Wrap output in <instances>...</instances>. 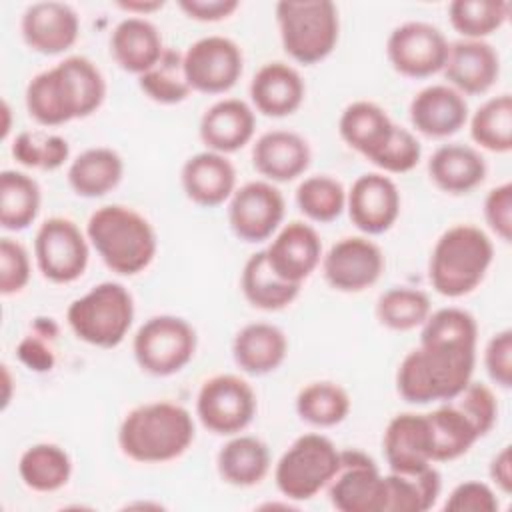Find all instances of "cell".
Segmentation results:
<instances>
[{"mask_svg": "<svg viewBox=\"0 0 512 512\" xmlns=\"http://www.w3.org/2000/svg\"><path fill=\"white\" fill-rule=\"evenodd\" d=\"M106 98V80L86 56H68L38 72L26 86L24 102L40 126H60L94 114Z\"/></svg>", "mask_w": 512, "mask_h": 512, "instance_id": "1", "label": "cell"}, {"mask_svg": "<svg viewBox=\"0 0 512 512\" xmlns=\"http://www.w3.org/2000/svg\"><path fill=\"white\" fill-rule=\"evenodd\" d=\"M476 342L420 338L396 372V390L410 404L448 402L472 380Z\"/></svg>", "mask_w": 512, "mask_h": 512, "instance_id": "2", "label": "cell"}, {"mask_svg": "<svg viewBox=\"0 0 512 512\" xmlns=\"http://www.w3.org/2000/svg\"><path fill=\"white\" fill-rule=\"evenodd\" d=\"M194 436L196 426L184 406L156 400L140 404L124 416L118 428V446L134 462L162 464L182 456Z\"/></svg>", "mask_w": 512, "mask_h": 512, "instance_id": "3", "label": "cell"}, {"mask_svg": "<svg viewBox=\"0 0 512 512\" xmlns=\"http://www.w3.org/2000/svg\"><path fill=\"white\" fill-rule=\"evenodd\" d=\"M86 236L100 260L122 276L146 270L158 250L152 224L140 212L122 204L96 208L86 222Z\"/></svg>", "mask_w": 512, "mask_h": 512, "instance_id": "4", "label": "cell"}, {"mask_svg": "<svg viewBox=\"0 0 512 512\" xmlns=\"http://www.w3.org/2000/svg\"><path fill=\"white\" fill-rule=\"evenodd\" d=\"M494 258L490 236L474 224H456L436 240L428 280L432 288L446 298H460L476 290Z\"/></svg>", "mask_w": 512, "mask_h": 512, "instance_id": "5", "label": "cell"}, {"mask_svg": "<svg viewBox=\"0 0 512 512\" xmlns=\"http://www.w3.org/2000/svg\"><path fill=\"white\" fill-rule=\"evenodd\" d=\"M276 22L286 54L304 64L324 60L338 42V8L330 0H282L276 4Z\"/></svg>", "mask_w": 512, "mask_h": 512, "instance_id": "6", "label": "cell"}, {"mask_svg": "<svg viewBox=\"0 0 512 512\" xmlns=\"http://www.w3.org/2000/svg\"><path fill=\"white\" fill-rule=\"evenodd\" d=\"M134 320V298L120 282H100L70 302L66 322L78 340L96 348H116Z\"/></svg>", "mask_w": 512, "mask_h": 512, "instance_id": "7", "label": "cell"}, {"mask_svg": "<svg viewBox=\"0 0 512 512\" xmlns=\"http://www.w3.org/2000/svg\"><path fill=\"white\" fill-rule=\"evenodd\" d=\"M340 466V450L324 434L298 436L278 458L274 482L288 500H310L330 484Z\"/></svg>", "mask_w": 512, "mask_h": 512, "instance_id": "8", "label": "cell"}, {"mask_svg": "<svg viewBox=\"0 0 512 512\" xmlns=\"http://www.w3.org/2000/svg\"><path fill=\"white\" fill-rule=\"evenodd\" d=\"M196 342V330L184 318L160 314L148 318L138 328L132 352L144 372L172 376L194 358Z\"/></svg>", "mask_w": 512, "mask_h": 512, "instance_id": "9", "label": "cell"}, {"mask_svg": "<svg viewBox=\"0 0 512 512\" xmlns=\"http://www.w3.org/2000/svg\"><path fill=\"white\" fill-rule=\"evenodd\" d=\"M256 414L252 386L236 374H216L202 382L196 396V416L202 426L220 436L242 432Z\"/></svg>", "mask_w": 512, "mask_h": 512, "instance_id": "10", "label": "cell"}, {"mask_svg": "<svg viewBox=\"0 0 512 512\" xmlns=\"http://www.w3.org/2000/svg\"><path fill=\"white\" fill-rule=\"evenodd\" d=\"M88 236L64 216L44 220L34 236V258L42 276L56 284L78 280L88 266Z\"/></svg>", "mask_w": 512, "mask_h": 512, "instance_id": "11", "label": "cell"}, {"mask_svg": "<svg viewBox=\"0 0 512 512\" xmlns=\"http://www.w3.org/2000/svg\"><path fill=\"white\" fill-rule=\"evenodd\" d=\"M444 32L428 22H404L396 26L386 42V56L392 68L408 78H428L442 72L448 58Z\"/></svg>", "mask_w": 512, "mask_h": 512, "instance_id": "12", "label": "cell"}, {"mask_svg": "<svg viewBox=\"0 0 512 512\" xmlns=\"http://www.w3.org/2000/svg\"><path fill=\"white\" fill-rule=\"evenodd\" d=\"M326 488L330 504L340 512H384V476L362 450H340V466Z\"/></svg>", "mask_w": 512, "mask_h": 512, "instance_id": "13", "label": "cell"}, {"mask_svg": "<svg viewBox=\"0 0 512 512\" xmlns=\"http://www.w3.org/2000/svg\"><path fill=\"white\" fill-rule=\"evenodd\" d=\"M240 46L226 36H204L184 52V72L192 90L204 94L228 92L242 76Z\"/></svg>", "mask_w": 512, "mask_h": 512, "instance_id": "14", "label": "cell"}, {"mask_svg": "<svg viewBox=\"0 0 512 512\" xmlns=\"http://www.w3.org/2000/svg\"><path fill=\"white\" fill-rule=\"evenodd\" d=\"M282 192L264 180L246 182L236 188L228 202V224L232 232L244 242L268 240L284 218Z\"/></svg>", "mask_w": 512, "mask_h": 512, "instance_id": "15", "label": "cell"}, {"mask_svg": "<svg viewBox=\"0 0 512 512\" xmlns=\"http://www.w3.org/2000/svg\"><path fill=\"white\" fill-rule=\"evenodd\" d=\"M384 270V254L364 236L340 238L322 256L326 282L340 292H362L378 282Z\"/></svg>", "mask_w": 512, "mask_h": 512, "instance_id": "16", "label": "cell"}, {"mask_svg": "<svg viewBox=\"0 0 512 512\" xmlns=\"http://www.w3.org/2000/svg\"><path fill=\"white\" fill-rule=\"evenodd\" d=\"M346 208L352 224L368 234L388 232L400 214V192L392 178L380 172L358 176L346 192Z\"/></svg>", "mask_w": 512, "mask_h": 512, "instance_id": "17", "label": "cell"}, {"mask_svg": "<svg viewBox=\"0 0 512 512\" xmlns=\"http://www.w3.org/2000/svg\"><path fill=\"white\" fill-rule=\"evenodd\" d=\"M26 46L44 56H56L70 50L80 34V18L66 2H34L20 20Z\"/></svg>", "mask_w": 512, "mask_h": 512, "instance_id": "18", "label": "cell"}, {"mask_svg": "<svg viewBox=\"0 0 512 512\" xmlns=\"http://www.w3.org/2000/svg\"><path fill=\"white\" fill-rule=\"evenodd\" d=\"M264 252L270 268L282 280L302 284L322 260V242L310 224L292 220L278 230Z\"/></svg>", "mask_w": 512, "mask_h": 512, "instance_id": "19", "label": "cell"}, {"mask_svg": "<svg viewBox=\"0 0 512 512\" xmlns=\"http://www.w3.org/2000/svg\"><path fill=\"white\" fill-rule=\"evenodd\" d=\"M454 90L464 94L488 92L500 74L498 52L486 40H456L448 46V58L442 68Z\"/></svg>", "mask_w": 512, "mask_h": 512, "instance_id": "20", "label": "cell"}, {"mask_svg": "<svg viewBox=\"0 0 512 512\" xmlns=\"http://www.w3.org/2000/svg\"><path fill=\"white\" fill-rule=\"evenodd\" d=\"M382 450L390 472H418L432 464V440L426 414H396L384 430Z\"/></svg>", "mask_w": 512, "mask_h": 512, "instance_id": "21", "label": "cell"}, {"mask_svg": "<svg viewBox=\"0 0 512 512\" xmlns=\"http://www.w3.org/2000/svg\"><path fill=\"white\" fill-rule=\"evenodd\" d=\"M412 126L428 138H448L468 122L466 98L448 84L422 88L410 102Z\"/></svg>", "mask_w": 512, "mask_h": 512, "instance_id": "22", "label": "cell"}, {"mask_svg": "<svg viewBox=\"0 0 512 512\" xmlns=\"http://www.w3.org/2000/svg\"><path fill=\"white\" fill-rule=\"evenodd\" d=\"M180 182L188 200L204 208H214L234 194L236 170L226 154L204 150L184 162Z\"/></svg>", "mask_w": 512, "mask_h": 512, "instance_id": "23", "label": "cell"}, {"mask_svg": "<svg viewBox=\"0 0 512 512\" xmlns=\"http://www.w3.org/2000/svg\"><path fill=\"white\" fill-rule=\"evenodd\" d=\"M308 142L290 130L264 132L252 146L254 170L270 182H290L310 166Z\"/></svg>", "mask_w": 512, "mask_h": 512, "instance_id": "24", "label": "cell"}, {"mask_svg": "<svg viewBox=\"0 0 512 512\" xmlns=\"http://www.w3.org/2000/svg\"><path fill=\"white\" fill-rule=\"evenodd\" d=\"M256 128L254 110L240 98H222L214 102L200 118V140L218 154H230L246 146Z\"/></svg>", "mask_w": 512, "mask_h": 512, "instance_id": "25", "label": "cell"}, {"mask_svg": "<svg viewBox=\"0 0 512 512\" xmlns=\"http://www.w3.org/2000/svg\"><path fill=\"white\" fill-rule=\"evenodd\" d=\"M306 86L296 68L286 62H266L250 82V100L254 108L270 118L294 114L304 102Z\"/></svg>", "mask_w": 512, "mask_h": 512, "instance_id": "26", "label": "cell"}, {"mask_svg": "<svg viewBox=\"0 0 512 512\" xmlns=\"http://www.w3.org/2000/svg\"><path fill=\"white\" fill-rule=\"evenodd\" d=\"M164 50L166 46L162 44L158 28L142 16L120 20L110 34V54L114 62L130 74L140 76L148 72L162 58Z\"/></svg>", "mask_w": 512, "mask_h": 512, "instance_id": "27", "label": "cell"}, {"mask_svg": "<svg viewBox=\"0 0 512 512\" xmlns=\"http://www.w3.org/2000/svg\"><path fill=\"white\" fill-rule=\"evenodd\" d=\"M288 354L286 334L268 322L242 326L232 340V356L238 368L252 376L274 372Z\"/></svg>", "mask_w": 512, "mask_h": 512, "instance_id": "28", "label": "cell"}, {"mask_svg": "<svg viewBox=\"0 0 512 512\" xmlns=\"http://www.w3.org/2000/svg\"><path fill=\"white\" fill-rule=\"evenodd\" d=\"M430 180L446 194H468L486 178V160L466 144H442L428 160Z\"/></svg>", "mask_w": 512, "mask_h": 512, "instance_id": "29", "label": "cell"}, {"mask_svg": "<svg viewBox=\"0 0 512 512\" xmlns=\"http://www.w3.org/2000/svg\"><path fill=\"white\" fill-rule=\"evenodd\" d=\"M394 126L386 110L368 100L348 104L338 120L342 140L366 160H372L388 144Z\"/></svg>", "mask_w": 512, "mask_h": 512, "instance_id": "30", "label": "cell"}, {"mask_svg": "<svg viewBox=\"0 0 512 512\" xmlns=\"http://www.w3.org/2000/svg\"><path fill=\"white\" fill-rule=\"evenodd\" d=\"M124 174L120 154L106 146L80 152L68 166V184L82 198H100L112 192Z\"/></svg>", "mask_w": 512, "mask_h": 512, "instance_id": "31", "label": "cell"}, {"mask_svg": "<svg viewBox=\"0 0 512 512\" xmlns=\"http://www.w3.org/2000/svg\"><path fill=\"white\" fill-rule=\"evenodd\" d=\"M216 468L226 484L248 488L260 484L270 470L268 446L248 434L230 438L216 456Z\"/></svg>", "mask_w": 512, "mask_h": 512, "instance_id": "32", "label": "cell"}, {"mask_svg": "<svg viewBox=\"0 0 512 512\" xmlns=\"http://www.w3.org/2000/svg\"><path fill=\"white\" fill-rule=\"evenodd\" d=\"M300 286L302 284L282 280L270 268L264 250L254 252L242 268V278H240L242 294L258 310L274 312L290 306L300 294Z\"/></svg>", "mask_w": 512, "mask_h": 512, "instance_id": "33", "label": "cell"}, {"mask_svg": "<svg viewBox=\"0 0 512 512\" xmlns=\"http://www.w3.org/2000/svg\"><path fill=\"white\" fill-rule=\"evenodd\" d=\"M426 420L432 440V462L456 460L480 438L474 424L452 400L428 412Z\"/></svg>", "mask_w": 512, "mask_h": 512, "instance_id": "34", "label": "cell"}, {"mask_svg": "<svg viewBox=\"0 0 512 512\" xmlns=\"http://www.w3.org/2000/svg\"><path fill=\"white\" fill-rule=\"evenodd\" d=\"M442 488L440 472L430 464L418 472H390L384 476V512H426Z\"/></svg>", "mask_w": 512, "mask_h": 512, "instance_id": "35", "label": "cell"}, {"mask_svg": "<svg viewBox=\"0 0 512 512\" xmlns=\"http://www.w3.org/2000/svg\"><path fill=\"white\" fill-rule=\"evenodd\" d=\"M18 474L24 486L34 492H56L64 488L72 476V460L58 444H32L18 460Z\"/></svg>", "mask_w": 512, "mask_h": 512, "instance_id": "36", "label": "cell"}, {"mask_svg": "<svg viewBox=\"0 0 512 512\" xmlns=\"http://www.w3.org/2000/svg\"><path fill=\"white\" fill-rule=\"evenodd\" d=\"M38 182L18 170L0 172V226L4 230H26L40 210Z\"/></svg>", "mask_w": 512, "mask_h": 512, "instance_id": "37", "label": "cell"}, {"mask_svg": "<svg viewBox=\"0 0 512 512\" xmlns=\"http://www.w3.org/2000/svg\"><path fill=\"white\" fill-rule=\"evenodd\" d=\"M296 412L304 422L312 426L330 428L348 416L350 396L336 382H310L296 396Z\"/></svg>", "mask_w": 512, "mask_h": 512, "instance_id": "38", "label": "cell"}, {"mask_svg": "<svg viewBox=\"0 0 512 512\" xmlns=\"http://www.w3.org/2000/svg\"><path fill=\"white\" fill-rule=\"evenodd\" d=\"M472 140L490 152L512 150V98L500 94L486 100L470 118Z\"/></svg>", "mask_w": 512, "mask_h": 512, "instance_id": "39", "label": "cell"}, {"mask_svg": "<svg viewBox=\"0 0 512 512\" xmlns=\"http://www.w3.org/2000/svg\"><path fill=\"white\" fill-rule=\"evenodd\" d=\"M138 86L158 104L184 102L192 92L184 72V54L174 48H166L162 58L148 72L138 76Z\"/></svg>", "mask_w": 512, "mask_h": 512, "instance_id": "40", "label": "cell"}, {"mask_svg": "<svg viewBox=\"0 0 512 512\" xmlns=\"http://www.w3.org/2000/svg\"><path fill=\"white\" fill-rule=\"evenodd\" d=\"M510 4L504 0H454L448 6L452 28L468 40L494 34L508 20Z\"/></svg>", "mask_w": 512, "mask_h": 512, "instance_id": "41", "label": "cell"}, {"mask_svg": "<svg viewBox=\"0 0 512 512\" xmlns=\"http://www.w3.org/2000/svg\"><path fill=\"white\" fill-rule=\"evenodd\" d=\"M430 298L426 292L396 286L380 294L376 302V318L382 326L398 332L422 326L430 316Z\"/></svg>", "mask_w": 512, "mask_h": 512, "instance_id": "42", "label": "cell"}, {"mask_svg": "<svg viewBox=\"0 0 512 512\" xmlns=\"http://www.w3.org/2000/svg\"><path fill=\"white\" fill-rule=\"evenodd\" d=\"M296 204L306 218L326 224L336 220L346 208V190L332 176H308L296 188Z\"/></svg>", "mask_w": 512, "mask_h": 512, "instance_id": "43", "label": "cell"}, {"mask_svg": "<svg viewBox=\"0 0 512 512\" xmlns=\"http://www.w3.org/2000/svg\"><path fill=\"white\" fill-rule=\"evenodd\" d=\"M10 152L14 160L22 166L56 170L68 160L70 146L58 134H50L44 130H24L14 138Z\"/></svg>", "mask_w": 512, "mask_h": 512, "instance_id": "44", "label": "cell"}, {"mask_svg": "<svg viewBox=\"0 0 512 512\" xmlns=\"http://www.w3.org/2000/svg\"><path fill=\"white\" fill-rule=\"evenodd\" d=\"M420 156H422L420 140L408 128L394 126L388 144L370 162L384 172L404 174V172H410L420 162Z\"/></svg>", "mask_w": 512, "mask_h": 512, "instance_id": "45", "label": "cell"}, {"mask_svg": "<svg viewBox=\"0 0 512 512\" xmlns=\"http://www.w3.org/2000/svg\"><path fill=\"white\" fill-rule=\"evenodd\" d=\"M452 402L474 424L480 438L486 436L492 430V426L496 424L498 402H496L494 392L486 384L470 380L466 384V388L458 396L452 398Z\"/></svg>", "mask_w": 512, "mask_h": 512, "instance_id": "46", "label": "cell"}, {"mask_svg": "<svg viewBox=\"0 0 512 512\" xmlns=\"http://www.w3.org/2000/svg\"><path fill=\"white\" fill-rule=\"evenodd\" d=\"M30 280V258L26 248L14 238L0 240V294L12 296L26 288Z\"/></svg>", "mask_w": 512, "mask_h": 512, "instance_id": "47", "label": "cell"}, {"mask_svg": "<svg viewBox=\"0 0 512 512\" xmlns=\"http://www.w3.org/2000/svg\"><path fill=\"white\" fill-rule=\"evenodd\" d=\"M498 506L494 490L478 480L458 484L444 502L446 512H496Z\"/></svg>", "mask_w": 512, "mask_h": 512, "instance_id": "48", "label": "cell"}, {"mask_svg": "<svg viewBox=\"0 0 512 512\" xmlns=\"http://www.w3.org/2000/svg\"><path fill=\"white\" fill-rule=\"evenodd\" d=\"M484 368L500 388L512 386V330L496 332L484 348Z\"/></svg>", "mask_w": 512, "mask_h": 512, "instance_id": "49", "label": "cell"}, {"mask_svg": "<svg viewBox=\"0 0 512 512\" xmlns=\"http://www.w3.org/2000/svg\"><path fill=\"white\" fill-rule=\"evenodd\" d=\"M484 220L504 242L512 238V184L504 182L492 188L484 198Z\"/></svg>", "mask_w": 512, "mask_h": 512, "instance_id": "50", "label": "cell"}, {"mask_svg": "<svg viewBox=\"0 0 512 512\" xmlns=\"http://www.w3.org/2000/svg\"><path fill=\"white\" fill-rule=\"evenodd\" d=\"M180 10L198 22H218L232 16L240 2L238 0H180Z\"/></svg>", "mask_w": 512, "mask_h": 512, "instance_id": "51", "label": "cell"}, {"mask_svg": "<svg viewBox=\"0 0 512 512\" xmlns=\"http://www.w3.org/2000/svg\"><path fill=\"white\" fill-rule=\"evenodd\" d=\"M18 358L34 372H46L54 366L52 348L38 336H26L18 344Z\"/></svg>", "mask_w": 512, "mask_h": 512, "instance_id": "52", "label": "cell"}, {"mask_svg": "<svg viewBox=\"0 0 512 512\" xmlns=\"http://www.w3.org/2000/svg\"><path fill=\"white\" fill-rule=\"evenodd\" d=\"M490 478L504 492L512 490V452L510 446H504L490 462Z\"/></svg>", "mask_w": 512, "mask_h": 512, "instance_id": "53", "label": "cell"}, {"mask_svg": "<svg viewBox=\"0 0 512 512\" xmlns=\"http://www.w3.org/2000/svg\"><path fill=\"white\" fill-rule=\"evenodd\" d=\"M118 8H122V10H126L128 14H136V16H146V14H150V12H156V10H160L162 6H164V2L162 0H136V2H118L116 4Z\"/></svg>", "mask_w": 512, "mask_h": 512, "instance_id": "54", "label": "cell"}, {"mask_svg": "<svg viewBox=\"0 0 512 512\" xmlns=\"http://www.w3.org/2000/svg\"><path fill=\"white\" fill-rule=\"evenodd\" d=\"M2 378H4V396H2V408L8 406L10 402V372H8V366H2Z\"/></svg>", "mask_w": 512, "mask_h": 512, "instance_id": "55", "label": "cell"}, {"mask_svg": "<svg viewBox=\"0 0 512 512\" xmlns=\"http://www.w3.org/2000/svg\"><path fill=\"white\" fill-rule=\"evenodd\" d=\"M2 114H4V124H2V140H6L8 132H10V108H8V102L4 100L2 102Z\"/></svg>", "mask_w": 512, "mask_h": 512, "instance_id": "56", "label": "cell"}]
</instances>
